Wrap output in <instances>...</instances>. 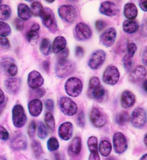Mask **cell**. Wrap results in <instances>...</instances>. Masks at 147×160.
<instances>
[{"label":"cell","instance_id":"6da1fadb","mask_svg":"<svg viewBox=\"0 0 147 160\" xmlns=\"http://www.w3.org/2000/svg\"><path fill=\"white\" fill-rule=\"evenodd\" d=\"M75 70V63L68 59L58 60L55 66V72L59 78L70 76Z\"/></svg>","mask_w":147,"mask_h":160},{"label":"cell","instance_id":"7a4b0ae2","mask_svg":"<svg viewBox=\"0 0 147 160\" xmlns=\"http://www.w3.org/2000/svg\"><path fill=\"white\" fill-rule=\"evenodd\" d=\"M105 92L103 86L100 84V80L97 77H92L89 82L88 90L89 96L97 101L103 99Z\"/></svg>","mask_w":147,"mask_h":160},{"label":"cell","instance_id":"3957f363","mask_svg":"<svg viewBox=\"0 0 147 160\" xmlns=\"http://www.w3.org/2000/svg\"><path fill=\"white\" fill-rule=\"evenodd\" d=\"M66 93L72 97H79L83 90V83L78 78H69L64 85Z\"/></svg>","mask_w":147,"mask_h":160},{"label":"cell","instance_id":"277c9868","mask_svg":"<svg viewBox=\"0 0 147 160\" xmlns=\"http://www.w3.org/2000/svg\"><path fill=\"white\" fill-rule=\"evenodd\" d=\"M43 25L52 33L58 30L57 22L53 10L49 8H45L40 16Z\"/></svg>","mask_w":147,"mask_h":160},{"label":"cell","instance_id":"5b68a950","mask_svg":"<svg viewBox=\"0 0 147 160\" xmlns=\"http://www.w3.org/2000/svg\"><path fill=\"white\" fill-rule=\"evenodd\" d=\"M58 14L59 17L68 23L74 22L77 17L78 13L76 8L72 5H62L58 8Z\"/></svg>","mask_w":147,"mask_h":160},{"label":"cell","instance_id":"8992f818","mask_svg":"<svg viewBox=\"0 0 147 160\" xmlns=\"http://www.w3.org/2000/svg\"><path fill=\"white\" fill-rule=\"evenodd\" d=\"M73 34L77 41H85L92 37V32L88 25L83 22H80L75 27Z\"/></svg>","mask_w":147,"mask_h":160},{"label":"cell","instance_id":"52a82bcc","mask_svg":"<svg viewBox=\"0 0 147 160\" xmlns=\"http://www.w3.org/2000/svg\"><path fill=\"white\" fill-rule=\"evenodd\" d=\"M120 72L114 66H109L104 71L102 79L105 83L109 85H116L119 79Z\"/></svg>","mask_w":147,"mask_h":160},{"label":"cell","instance_id":"ba28073f","mask_svg":"<svg viewBox=\"0 0 147 160\" xmlns=\"http://www.w3.org/2000/svg\"><path fill=\"white\" fill-rule=\"evenodd\" d=\"M12 121L15 127L21 128L25 126L27 122V116L23 107L16 105L12 110Z\"/></svg>","mask_w":147,"mask_h":160},{"label":"cell","instance_id":"9c48e42d","mask_svg":"<svg viewBox=\"0 0 147 160\" xmlns=\"http://www.w3.org/2000/svg\"><path fill=\"white\" fill-rule=\"evenodd\" d=\"M59 107L62 112L68 116L75 115L78 111L77 104L68 97H62L59 100Z\"/></svg>","mask_w":147,"mask_h":160},{"label":"cell","instance_id":"30bf717a","mask_svg":"<svg viewBox=\"0 0 147 160\" xmlns=\"http://www.w3.org/2000/svg\"><path fill=\"white\" fill-rule=\"evenodd\" d=\"M131 122L136 128H143L146 122V113L142 108H135L131 115Z\"/></svg>","mask_w":147,"mask_h":160},{"label":"cell","instance_id":"8fae6325","mask_svg":"<svg viewBox=\"0 0 147 160\" xmlns=\"http://www.w3.org/2000/svg\"><path fill=\"white\" fill-rule=\"evenodd\" d=\"M106 58L105 52L101 49L94 51L90 56L88 65L89 68L93 70L99 69L105 62Z\"/></svg>","mask_w":147,"mask_h":160},{"label":"cell","instance_id":"7c38bea8","mask_svg":"<svg viewBox=\"0 0 147 160\" xmlns=\"http://www.w3.org/2000/svg\"><path fill=\"white\" fill-rule=\"evenodd\" d=\"M117 37V32L115 28L110 27L105 30L100 36L101 43L107 48H110L114 44Z\"/></svg>","mask_w":147,"mask_h":160},{"label":"cell","instance_id":"4fadbf2b","mask_svg":"<svg viewBox=\"0 0 147 160\" xmlns=\"http://www.w3.org/2000/svg\"><path fill=\"white\" fill-rule=\"evenodd\" d=\"M90 119L93 126L99 128L104 126L107 122L105 115L98 108H94L91 110Z\"/></svg>","mask_w":147,"mask_h":160},{"label":"cell","instance_id":"5bb4252c","mask_svg":"<svg viewBox=\"0 0 147 160\" xmlns=\"http://www.w3.org/2000/svg\"><path fill=\"white\" fill-rule=\"evenodd\" d=\"M113 146L116 153L122 154L128 148V142L124 135L121 132H116L113 136Z\"/></svg>","mask_w":147,"mask_h":160},{"label":"cell","instance_id":"9a60e30c","mask_svg":"<svg viewBox=\"0 0 147 160\" xmlns=\"http://www.w3.org/2000/svg\"><path fill=\"white\" fill-rule=\"evenodd\" d=\"M99 12L102 15L107 17L116 16L119 12V7L116 4L111 2H102L99 7Z\"/></svg>","mask_w":147,"mask_h":160},{"label":"cell","instance_id":"2e32d148","mask_svg":"<svg viewBox=\"0 0 147 160\" xmlns=\"http://www.w3.org/2000/svg\"><path fill=\"white\" fill-rule=\"evenodd\" d=\"M44 78L40 72L37 71H31L28 76L27 83L30 88L38 89L44 83Z\"/></svg>","mask_w":147,"mask_h":160},{"label":"cell","instance_id":"e0dca14e","mask_svg":"<svg viewBox=\"0 0 147 160\" xmlns=\"http://www.w3.org/2000/svg\"><path fill=\"white\" fill-rule=\"evenodd\" d=\"M27 147L26 137L22 133L15 135L11 141V148L15 151L25 150Z\"/></svg>","mask_w":147,"mask_h":160},{"label":"cell","instance_id":"ac0fdd59","mask_svg":"<svg viewBox=\"0 0 147 160\" xmlns=\"http://www.w3.org/2000/svg\"><path fill=\"white\" fill-rule=\"evenodd\" d=\"M22 82L18 78H10L5 80L4 83L5 88L9 93L15 95L19 91Z\"/></svg>","mask_w":147,"mask_h":160},{"label":"cell","instance_id":"d6986e66","mask_svg":"<svg viewBox=\"0 0 147 160\" xmlns=\"http://www.w3.org/2000/svg\"><path fill=\"white\" fill-rule=\"evenodd\" d=\"M73 127L71 122H66L61 124L58 129V134L60 138L64 141L69 140L72 138Z\"/></svg>","mask_w":147,"mask_h":160},{"label":"cell","instance_id":"ffe728a7","mask_svg":"<svg viewBox=\"0 0 147 160\" xmlns=\"http://www.w3.org/2000/svg\"><path fill=\"white\" fill-rule=\"evenodd\" d=\"M146 75V68L143 66H138L131 71L129 76V79L132 83H137L144 79Z\"/></svg>","mask_w":147,"mask_h":160},{"label":"cell","instance_id":"44dd1931","mask_svg":"<svg viewBox=\"0 0 147 160\" xmlns=\"http://www.w3.org/2000/svg\"><path fill=\"white\" fill-rule=\"evenodd\" d=\"M134 95L129 90L123 92L121 97V105L124 108H128L131 107L135 103Z\"/></svg>","mask_w":147,"mask_h":160},{"label":"cell","instance_id":"7402d4cb","mask_svg":"<svg viewBox=\"0 0 147 160\" xmlns=\"http://www.w3.org/2000/svg\"><path fill=\"white\" fill-rule=\"evenodd\" d=\"M28 111L32 117L39 116L43 111V103L39 99H34L31 100L28 105Z\"/></svg>","mask_w":147,"mask_h":160},{"label":"cell","instance_id":"603a6c76","mask_svg":"<svg viewBox=\"0 0 147 160\" xmlns=\"http://www.w3.org/2000/svg\"><path fill=\"white\" fill-rule=\"evenodd\" d=\"M66 40L63 36L56 37L52 45V50L54 54H58L66 48Z\"/></svg>","mask_w":147,"mask_h":160},{"label":"cell","instance_id":"cb8c5ba5","mask_svg":"<svg viewBox=\"0 0 147 160\" xmlns=\"http://www.w3.org/2000/svg\"><path fill=\"white\" fill-rule=\"evenodd\" d=\"M124 15L128 20H134L138 15L136 6L132 3H126L124 7Z\"/></svg>","mask_w":147,"mask_h":160},{"label":"cell","instance_id":"d4e9b609","mask_svg":"<svg viewBox=\"0 0 147 160\" xmlns=\"http://www.w3.org/2000/svg\"><path fill=\"white\" fill-rule=\"evenodd\" d=\"M39 29H40V25L38 23H35L32 25L30 30L28 32L27 34V40L30 44H33L37 42V41H38V39L39 37Z\"/></svg>","mask_w":147,"mask_h":160},{"label":"cell","instance_id":"484cf974","mask_svg":"<svg viewBox=\"0 0 147 160\" xmlns=\"http://www.w3.org/2000/svg\"><path fill=\"white\" fill-rule=\"evenodd\" d=\"M82 149V141L80 138L75 137L69 144L68 151L71 155L77 156L78 155Z\"/></svg>","mask_w":147,"mask_h":160},{"label":"cell","instance_id":"4316f807","mask_svg":"<svg viewBox=\"0 0 147 160\" xmlns=\"http://www.w3.org/2000/svg\"><path fill=\"white\" fill-rule=\"evenodd\" d=\"M18 15L22 21H27L32 17V12L30 8L24 3H20L18 6Z\"/></svg>","mask_w":147,"mask_h":160},{"label":"cell","instance_id":"83f0119b","mask_svg":"<svg viewBox=\"0 0 147 160\" xmlns=\"http://www.w3.org/2000/svg\"><path fill=\"white\" fill-rule=\"evenodd\" d=\"M139 23L135 20H125L123 23V29L127 33L131 34L136 32L139 29Z\"/></svg>","mask_w":147,"mask_h":160},{"label":"cell","instance_id":"f1b7e54d","mask_svg":"<svg viewBox=\"0 0 147 160\" xmlns=\"http://www.w3.org/2000/svg\"><path fill=\"white\" fill-rule=\"evenodd\" d=\"M87 145L90 151V156H97L98 152V141L97 138L95 136H91L87 141Z\"/></svg>","mask_w":147,"mask_h":160},{"label":"cell","instance_id":"f546056e","mask_svg":"<svg viewBox=\"0 0 147 160\" xmlns=\"http://www.w3.org/2000/svg\"><path fill=\"white\" fill-rule=\"evenodd\" d=\"M39 49L42 54L44 56H49L51 52V44L48 38H43L40 44Z\"/></svg>","mask_w":147,"mask_h":160},{"label":"cell","instance_id":"4dcf8cb0","mask_svg":"<svg viewBox=\"0 0 147 160\" xmlns=\"http://www.w3.org/2000/svg\"><path fill=\"white\" fill-rule=\"evenodd\" d=\"M99 151L103 156H108L112 150V146L108 141H102L99 144Z\"/></svg>","mask_w":147,"mask_h":160},{"label":"cell","instance_id":"1f68e13d","mask_svg":"<svg viewBox=\"0 0 147 160\" xmlns=\"http://www.w3.org/2000/svg\"><path fill=\"white\" fill-rule=\"evenodd\" d=\"M129 116L128 112H121L119 113H118L116 118L115 121L116 124L120 126H124L128 121H129Z\"/></svg>","mask_w":147,"mask_h":160},{"label":"cell","instance_id":"d6a6232c","mask_svg":"<svg viewBox=\"0 0 147 160\" xmlns=\"http://www.w3.org/2000/svg\"><path fill=\"white\" fill-rule=\"evenodd\" d=\"M12 10L10 6L7 5H0V20H7L11 15Z\"/></svg>","mask_w":147,"mask_h":160},{"label":"cell","instance_id":"836d02e7","mask_svg":"<svg viewBox=\"0 0 147 160\" xmlns=\"http://www.w3.org/2000/svg\"><path fill=\"white\" fill-rule=\"evenodd\" d=\"M43 7L42 4L39 2H33L31 4L30 10L32 12V15H33L35 17H40L43 11Z\"/></svg>","mask_w":147,"mask_h":160},{"label":"cell","instance_id":"e575fe53","mask_svg":"<svg viewBox=\"0 0 147 160\" xmlns=\"http://www.w3.org/2000/svg\"><path fill=\"white\" fill-rule=\"evenodd\" d=\"M123 64L124 66V68L126 72H131L134 66V62L133 60V58L130 57L129 55L126 54L123 58Z\"/></svg>","mask_w":147,"mask_h":160},{"label":"cell","instance_id":"d590c367","mask_svg":"<svg viewBox=\"0 0 147 160\" xmlns=\"http://www.w3.org/2000/svg\"><path fill=\"white\" fill-rule=\"evenodd\" d=\"M45 122L48 129L53 132L55 130V121L54 118L51 112H47L44 117Z\"/></svg>","mask_w":147,"mask_h":160},{"label":"cell","instance_id":"8d00e7d4","mask_svg":"<svg viewBox=\"0 0 147 160\" xmlns=\"http://www.w3.org/2000/svg\"><path fill=\"white\" fill-rule=\"evenodd\" d=\"M11 28L10 25L4 22H0V36L1 37H6L11 33Z\"/></svg>","mask_w":147,"mask_h":160},{"label":"cell","instance_id":"74e56055","mask_svg":"<svg viewBox=\"0 0 147 160\" xmlns=\"http://www.w3.org/2000/svg\"><path fill=\"white\" fill-rule=\"evenodd\" d=\"M48 132L46 126L43 122H39L38 129V136L41 139H44L48 136Z\"/></svg>","mask_w":147,"mask_h":160},{"label":"cell","instance_id":"f35d334b","mask_svg":"<svg viewBox=\"0 0 147 160\" xmlns=\"http://www.w3.org/2000/svg\"><path fill=\"white\" fill-rule=\"evenodd\" d=\"M48 149L49 151H54L59 148V142L55 138H51L47 142Z\"/></svg>","mask_w":147,"mask_h":160},{"label":"cell","instance_id":"ab89813d","mask_svg":"<svg viewBox=\"0 0 147 160\" xmlns=\"http://www.w3.org/2000/svg\"><path fill=\"white\" fill-rule=\"evenodd\" d=\"M32 149L35 156H39L43 152V149L41 143L38 141H33L32 142Z\"/></svg>","mask_w":147,"mask_h":160},{"label":"cell","instance_id":"60d3db41","mask_svg":"<svg viewBox=\"0 0 147 160\" xmlns=\"http://www.w3.org/2000/svg\"><path fill=\"white\" fill-rule=\"evenodd\" d=\"M77 124L79 127L83 128L85 127V113L83 110H82L78 117H77Z\"/></svg>","mask_w":147,"mask_h":160},{"label":"cell","instance_id":"b9f144b4","mask_svg":"<svg viewBox=\"0 0 147 160\" xmlns=\"http://www.w3.org/2000/svg\"><path fill=\"white\" fill-rule=\"evenodd\" d=\"M7 72H8V74L12 77L16 76L18 72L17 66L14 63H11L7 67Z\"/></svg>","mask_w":147,"mask_h":160},{"label":"cell","instance_id":"7bdbcfd3","mask_svg":"<svg viewBox=\"0 0 147 160\" xmlns=\"http://www.w3.org/2000/svg\"><path fill=\"white\" fill-rule=\"evenodd\" d=\"M137 50V46L134 43H130L127 46V51H128V55L130 57L133 58Z\"/></svg>","mask_w":147,"mask_h":160},{"label":"cell","instance_id":"ee69618b","mask_svg":"<svg viewBox=\"0 0 147 160\" xmlns=\"http://www.w3.org/2000/svg\"><path fill=\"white\" fill-rule=\"evenodd\" d=\"M9 138V133L7 130L2 126L0 125V139L7 141Z\"/></svg>","mask_w":147,"mask_h":160},{"label":"cell","instance_id":"f6af8a7d","mask_svg":"<svg viewBox=\"0 0 147 160\" xmlns=\"http://www.w3.org/2000/svg\"><path fill=\"white\" fill-rule=\"evenodd\" d=\"M35 131H36V124L34 121H32L30 124H29L28 129V136L30 138L34 137L35 134Z\"/></svg>","mask_w":147,"mask_h":160},{"label":"cell","instance_id":"bcb514c9","mask_svg":"<svg viewBox=\"0 0 147 160\" xmlns=\"http://www.w3.org/2000/svg\"><path fill=\"white\" fill-rule=\"evenodd\" d=\"M0 46L2 48L8 49L10 48V43L6 37H0Z\"/></svg>","mask_w":147,"mask_h":160},{"label":"cell","instance_id":"7dc6e473","mask_svg":"<svg viewBox=\"0 0 147 160\" xmlns=\"http://www.w3.org/2000/svg\"><path fill=\"white\" fill-rule=\"evenodd\" d=\"M106 25H107L106 22L102 20H99L95 22L96 29L99 32L104 30L105 28V27H106Z\"/></svg>","mask_w":147,"mask_h":160},{"label":"cell","instance_id":"c3c4849f","mask_svg":"<svg viewBox=\"0 0 147 160\" xmlns=\"http://www.w3.org/2000/svg\"><path fill=\"white\" fill-rule=\"evenodd\" d=\"M14 24L17 30L18 31L23 30L24 28V23L22 20H20V18H16L14 21Z\"/></svg>","mask_w":147,"mask_h":160},{"label":"cell","instance_id":"681fc988","mask_svg":"<svg viewBox=\"0 0 147 160\" xmlns=\"http://www.w3.org/2000/svg\"><path fill=\"white\" fill-rule=\"evenodd\" d=\"M69 54V50L67 48H65L64 50L61 51L58 54V60H63L66 59Z\"/></svg>","mask_w":147,"mask_h":160},{"label":"cell","instance_id":"f907efd6","mask_svg":"<svg viewBox=\"0 0 147 160\" xmlns=\"http://www.w3.org/2000/svg\"><path fill=\"white\" fill-rule=\"evenodd\" d=\"M45 105L49 111H53L54 108V103L53 100L48 99L45 101Z\"/></svg>","mask_w":147,"mask_h":160},{"label":"cell","instance_id":"816d5d0a","mask_svg":"<svg viewBox=\"0 0 147 160\" xmlns=\"http://www.w3.org/2000/svg\"><path fill=\"white\" fill-rule=\"evenodd\" d=\"M75 55L77 58H82L84 56V49L80 46L77 47L75 49Z\"/></svg>","mask_w":147,"mask_h":160},{"label":"cell","instance_id":"f5cc1de1","mask_svg":"<svg viewBox=\"0 0 147 160\" xmlns=\"http://www.w3.org/2000/svg\"><path fill=\"white\" fill-rule=\"evenodd\" d=\"M146 3H147V1L146 0H141V1L139 2V6L140 7V8L146 12H147V8H146Z\"/></svg>","mask_w":147,"mask_h":160},{"label":"cell","instance_id":"db71d44e","mask_svg":"<svg viewBox=\"0 0 147 160\" xmlns=\"http://www.w3.org/2000/svg\"><path fill=\"white\" fill-rule=\"evenodd\" d=\"M43 67L44 68V69L47 72H49V69H50V63L48 61H45L43 62Z\"/></svg>","mask_w":147,"mask_h":160},{"label":"cell","instance_id":"11a10c76","mask_svg":"<svg viewBox=\"0 0 147 160\" xmlns=\"http://www.w3.org/2000/svg\"><path fill=\"white\" fill-rule=\"evenodd\" d=\"M146 61H147V51H146V48H145L144 51L143 52V56H142V62L144 66H146Z\"/></svg>","mask_w":147,"mask_h":160},{"label":"cell","instance_id":"9f6ffc18","mask_svg":"<svg viewBox=\"0 0 147 160\" xmlns=\"http://www.w3.org/2000/svg\"><path fill=\"white\" fill-rule=\"evenodd\" d=\"M5 100V96L4 94V92L0 89V105H2L4 103Z\"/></svg>","mask_w":147,"mask_h":160},{"label":"cell","instance_id":"6f0895ef","mask_svg":"<svg viewBox=\"0 0 147 160\" xmlns=\"http://www.w3.org/2000/svg\"><path fill=\"white\" fill-rule=\"evenodd\" d=\"M56 160H64L63 156L59 154H56Z\"/></svg>","mask_w":147,"mask_h":160},{"label":"cell","instance_id":"680465c9","mask_svg":"<svg viewBox=\"0 0 147 160\" xmlns=\"http://www.w3.org/2000/svg\"><path fill=\"white\" fill-rule=\"evenodd\" d=\"M146 83H147V81L146 80H144V83H143V88H144V90L145 91V92H146L147 91V85H146Z\"/></svg>","mask_w":147,"mask_h":160},{"label":"cell","instance_id":"91938a15","mask_svg":"<svg viewBox=\"0 0 147 160\" xmlns=\"http://www.w3.org/2000/svg\"><path fill=\"white\" fill-rule=\"evenodd\" d=\"M140 160H147V154H146L143 155V156L141 158Z\"/></svg>","mask_w":147,"mask_h":160},{"label":"cell","instance_id":"94428289","mask_svg":"<svg viewBox=\"0 0 147 160\" xmlns=\"http://www.w3.org/2000/svg\"><path fill=\"white\" fill-rule=\"evenodd\" d=\"M144 143H145V145H146V144H147V143H146V134L144 136Z\"/></svg>","mask_w":147,"mask_h":160},{"label":"cell","instance_id":"6125c7cd","mask_svg":"<svg viewBox=\"0 0 147 160\" xmlns=\"http://www.w3.org/2000/svg\"><path fill=\"white\" fill-rule=\"evenodd\" d=\"M0 160H7V159L3 156H0Z\"/></svg>","mask_w":147,"mask_h":160},{"label":"cell","instance_id":"be15d7a7","mask_svg":"<svg viewBox=\"0 0 147 160\" xmlns=\"http://www.w3.org/2000/svg\"><path fill=\"white\" fill-rule=\"evenodd\" d=\"M47 3H53L54 2V1H46Z\"/></svg>","mask_w":147,"mask_h":160},{"label":"cell","instance_id":"e7e4bbea","mask_svg":"<svg viewBox=\"0 0 147 160\" xmlns=\"http://www.w3.org/2000/svg\"><path fill=\"white\" fill-rule=\"evenodd\" d=\"M105 160H115V159H114L113 158H108V159H106Z\"/></svg>","mask_w":147,"mask_h":160},{"label":"cell","instance_id":"03108f58","mask_svg":"<svg viewBox=\"0 0 147 160\" xmlns=\"http://www.w3.org/2000/svg\"><path fill=\"white\" fill-rule=\"evenodd\" d=\"M2 1H1V0H0V5L2 4Z\"/></svg>","mask_w":147,"mask_h":160}]
</instances>
